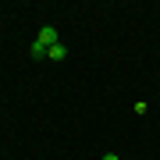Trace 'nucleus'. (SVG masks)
Listing matches in <instances>:
<instances>
[{"instance_id": "obj_2", "label": "nucleus", "mask_w": 160, "mask_h": 160, "mask_svg": "<svg viewBox=\"0 0 160 160\" xmlns=\"http://www.w3.org/2000/svg\"><path fill=\"white\" fill-rule=\"evenodd\" d=\"M64 57H68V46L64 43H53L50 50H46V61H64Z\"/></svg>"}, {"instance_id": "obj_1", "label": "nucleus", "mask_w": 160, "mask_h": 160, "mask_svg": "<svg viewBox=\"0 0 160 160\" xmlns=\"http://www.w3.org/2000/svg\"><path fill=\"white\" fill-rule=\"evenodd\" d=\"M36 43H39L43 50H50L53 43H61V36H57V29H53V25H43V29L36 32Z\"/></svg>"}, {"instance_id": "obj_4", "label": "nucleus", "mask_w": 160, "mask_h": 160, "mask_svg": "<svg viewBox=\"0 0 160 160\" xmlns=\"http://www.w3.org/2000/svg\"><path fill=\"white\" fill-rule=\"evenodd\" d=\"M103 160H121V157L118 153H103Z\"/></svg>"}, {"instance_id": "obj_3", "label": "nucleus", "mask_w": 160, "mask_h": 160, "mask_svg": "<svg viewBox=\"0 0 160 160\" xmlns=\"http://www.w3.org/2000/svg\"><path fill=\"white\" fill-rule=\"evenodd\" d=\"M29 53H32V57H36V61H43V57H46V50H43V46H39V43H32V46H29Z\"/></svg>"}]
</instances>
